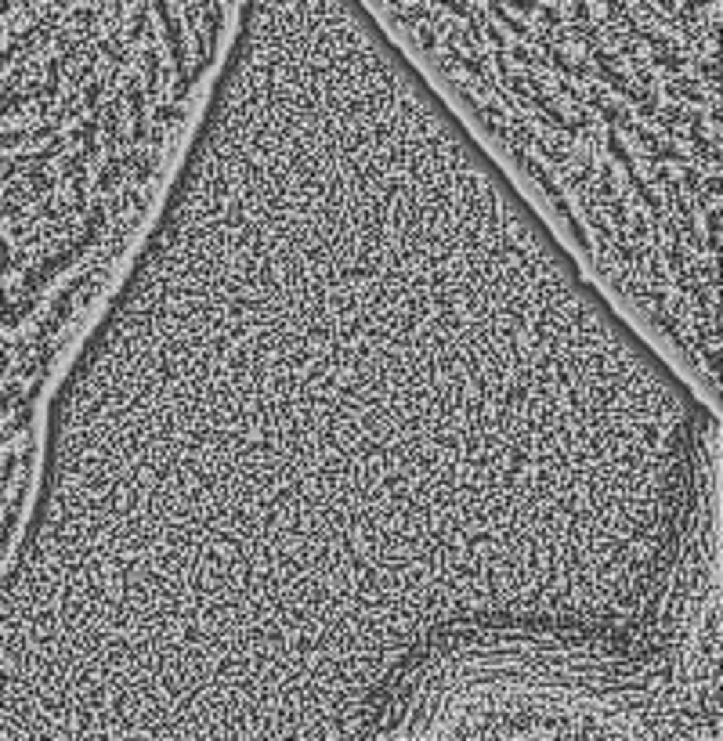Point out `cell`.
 Masks as SVG:
<instances>
[{
	"instance_id": "1",
	"label": "cell",
	"mask_w": 723,
	"mask_h": 741,
	"mask_svg": "<svg viewBox=\"0 0 723 741\" xmlns=\"http://www.w3.org/2000/svg\"><path fill=\"white\" fill-rule=\"evenodd\" d=\"M716 694L640 622L466 619L402 658L362 738H720Z\"/></svg>"
},
{
	"instance_id": "2",
	"label": "cell",
	"mask_w": 723,
	"mask_h": 741,
	"mask_svg": "<svg viewBox=\"0 0 723 741\" xmlns=\"http://www.w3.org/2000/svg\"><path fill=\"white\" fill-rule=\"evenodd\" d=\"M246 0H170V8L185 18H199V22H217V18H231L243 11Z\"/></svg>"
}]
</instances>
